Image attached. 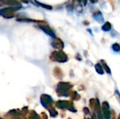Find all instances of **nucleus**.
<instances>
[{
    "instance_id": "1",
    "label": "nucleus",
    "mask_w": 120,
    "mask_h": 119,
    "mask_svg": "<svg viewBox=\"0 0 120 119\" xmlns=\"http://www.w3.org/2000/svg\"><path fill=\"white\" fill-rule=\"evenodd\" d=\"M73 86L68 82H59L57 85L56 91L60 97H69Z\"/></svg>"
},
{
    "instance_id": "2",
    "label": "nucleus",
    "mask_w": 120,
    "mask_h": 119,
    "mask_svg": "<svg viewBox=\"0 0 120 119\" xmlns=\"http://www.w3.org/2000/svg\"><path fill=\"white\" fill-rule=\"evenodd\" d=\"M51 60L59 63H65L68 61L67 54L63 50H54L50 55Z\"/></svg>"
},
{
    "instance_id": "3",
    "label": "nucleus",
    "mask_w": 120,
    "mask_h": 119,
    "mask_svg": "<svg viewBox=\"0 0 120 119\" xmlns=\"http://www.w3.org/2000/svg\"><path fill=\"white\" fill-rule=\"evenodd\" d=\"M40 102L41 105L46 108V109L51 105H53V99L52 97L49 95H46V94H43L41 95L40 97Z\"/></svg>"
},
{
    "instance_id": "4",
    "label": "nucleus",
    "mask_w": 120,
    "mask_h": 119,
    "mask_svg": "<svg viewBox=\"0 0 120 119\" xmlns=\"http://www.w3.org/2000/svg\"><path fill=\"white\" fill-rule=\"evenodd\" d=\"M101 110L105 119H110L112 117V113L110 109V105L107 101H105L101 105Z\"/></svg>"
},
{
    "instance_id": "5",
    "label": "nucleus",
    "mask_w": 120,
    "mask_h": 119,
    "mask_svg": "<svg viewBox=\"0 0 120 119\" xmlns=\"http://www.w3.org/2000/svg\"><path fill=\"white\" fill-rule=\"evenodd\" d=\"M6 116L10 119H27L25 116L22 114L21 111H19L18 109H13L8 112Z\"/></svg>"
},
{
    "instance_id": "6",
    "label": "nucleus",
    "mask_w": 120,
    "mask_h": 119,
    "mask_svg": "<svg viewBox=\"0 0 120 119\" xmlns=\"http://www.w3.org/2000/svg\"><path fill=\"white\" fill-rule=\"evenodd\" d=\"M51 46L53 48H55L56 50H62L64 48V43L63 42V41L60 39L55 38L51 41Z\"/></svg>"
},
{
    "instance_id": "7",
    "label": "nucleus",
    "mask_w": 120,
    "mask_h": 119,
    "mask_svg": "<svg viewBox=\"0 0 120 119\" xmlns=\"http://www.w3.org/2000/svg\"><path fill=\"white\" fill-rule=\"evenodd\" d=\"M20 8H21V6H9L8 8H4L2 9H0V15L3 16L6 13H15V11L20 10Z\"/></svg>"
},
{
    "instance_id": "8",
    "label": "nucleus",
    "mask_w": 120,
    "mask_h": 119,
    "mask_svg": "<svg viewBox=\"0 0 120 119\" xmlns=\"http://www.w3.org/2000/svg\"><path fill=\"white\" fill-rule=\"evenodd\" d=\"M39 28L42 30V31H44L46 34H48L49 36H51L52 38H53V39H55V38H56V34L54 33V32L48 26V25H39Z\"/></svg>"
},
{
    "instance_id": "9",
    "label": "nucleus",
    "mask_w": 120,
    "mask_h": 119,
    "mask_svg": "<svg viewBox=\"0 0 120 119\" xmlns=\"http://www.w3.org/2000/svg\"><path fill=\"white\" fill-rule=\"evenodd\" d=\"M70 101L59 100L55 103V106H56V107H57L60 109H68V108L70 105Z\"/></svg>"
},
{
    "instance_id": "10",
    "label": "nucleus",
    "mask_w": 120,
    "mask_h": 119,
    "mask_svg": "<svg viewBox=\"0 0 120 119\" xmlns=\"http://www.w3.org/2000/svg\"><path fill=\"white\" fill-rule=\"evenodd\" d=\"M94 110L96 112L97 119H103V113H102V110H101V107L100 105L99 100L98 99H96V107H95Z\"/></svg>"
},
{
    "instance_id": "11",
    "label": "nucleus",
    "mask_w": 120,
    "mask_h": 119,
    "mask_svg": "<svg viewBox=\"0 0 120 119\" xmlns=\"http://www.w3.org/2000/svg\"><path fill=\"white\" fill-rule=\"evenodd\" d=\"M0 3L10 6H21L20 2L16 0H0Z\"/></svg>"
},
{
    "instance_id": "12",
    "label": "nucleus",
    "mask_w": 120,
    "mask_h": 119,
    "mask_svg": "<svg viewBox=\"0 0 120 119\" xmlns=\"http://www.w3.org/2000/svg\"><path fill=\"white\" fill-rule=\"evenodd\" d=\"M18 22H41V23H45V21L44 20H32L30 18H19L16 19Z\"/></svg>"
},
{
    "instance_id": "13",
    "label": "nucleus",
    "mask_w": 120,
    "mask_h": 119,
    "mask_svg": "<svg viewBox=\"0 0 120 119\" xmlns=\"http://www.w3.org/2000/svg\"><path fill=\"white\" fill-rule=\"evenodd\" d=\"M53 75L55 77H56L58 79H62L63 77V74L62 70L59 67H55L53 69Z\"/></svg>"
},
{
    "instance_id": "14",
    "label": "nucleus",
    "mask_w": 120,
    "mask_h": 119,
    "mask_svg": "<svg viewBox=\"0 0 120 119\" xmlns=\"http://www.w3.org/2000/svg\"><path fill=\"white\" fill-rule=\"evenodd\" d=\"M47 109H48V111H49V114H50L51 117H52V118H56V117L58 115V112L56 111V109H55V107H54L53 105L50 106Z\"/></svg>"
},
{
    "instance_id": "15",
    "label": "nucleus",
    "mask_w": 120,
    "mask_h": 119,
    "mask_svg": "<svg viewBox=\"0 0 120 119\" xmlns=\"http://www.w3.org/2000/svg\"><path fill=\"white\" fill-rule=\"evenodd\" d=\"M95 70L100 75L104 74V72L105 71H104L103 67V66H102V65L101 63H96L95 65Z\"/></svg>"
},
{
    "instance_id": "16",
    "label": "nucleus",
    "mask_w": 120,
    "mask_h": 119,
    "mask_svg": "<svg viewBox=\"0 0 120 119\" xmlns=\"http://www.w3.org/2000/svg\"><path fill=\"white\" fill-rule=\"evenodd\" d=\"M28 119H41V116L34 110H31L28 114Z\"/></svg>"
},
{
    "instance_id": "17",
    "label": "nucleus",
    "mask_w": 120,
    "mask_h": 119,
    "mask_svg": "<svg viewBox=\"0 0 120 119\" xmlns=\"http://www.w3.org/2000/svg\"><path fill=\"white\" fill-rule=\"evenodd\" d=\"M70 96L71 97L72 100H75V101L79 100L80 98H81V96L78 94V93L77 91H75V90L71 91V93L70 94Z\"/></svg>"
},
{
    "instance_id": "18",
    "label": "nucleus",
    "mask_w": 120,
    "mask_h": 119,
    "mask_svg": "<svg viewBox=\"0 0 120 119\" xmlns=\"http://www.w3.org/2000/svg\"><path fill=\"white\" fill-rule=\"evenodd\" d=\"M94 18L97 20V21H98L99 22H103V20H104V19H103V15H102V14H101V12H96V13H95L94 14Z\"/></svg>"
},
{
    "instance_id": "19",
    "label": "nucleus",
    "mask_w": 120,
    "mask_h": 119,
    "mask_svg": "<svg viewBox=\"0 0 120 119\" xmlns=\"http://www.w3.org/2000/svg\"><path fill=\"white\" fill-rule=\"evenodd\" d=\"M101 62H102V64L101 65H102V66L103 67L104 71H105L108 74H112V72H111V69H110V67L107 65V63L104 60H101Z\"/></svg>"
},
{
    "instance_id": "20",
    "label": "nucleus",
    "mask_w": 120,
    "mask_h": 119,
    "mask_svg": "<svg viewBox=\"0 0 120 119\" xmlns=\"http://www.w3.org/2000/svg\"><path fill=\"white\" fill-rule=\"evenodd\" d=\"M112 28V25L109 22H106L103 26H102V30L104 32H108Z\"/></svg>"
},
{
    "instance_id": "21",
    "label": "nucleus",
    "mask_w": 120,
    "mask_h": 119,
    "mask_svg": "<svg viewBox=\"0 0 120 119\" xmlns=\"http://www.w3.org/2000/svg\"><path fill=\"white\" fill-rule=\"evenodd\" d=\"M68 110H69L70 112H73V113H75V112H77V109H75V107L74 106L73 102H72V101H70V105H69V107H68Z\"/></svg>"
},
{
    "instance_id": "22",
    "label": "nucleus",
    "mask_w": 120,
    "mask_h": 119,
    "mask_svg": "<svg viewBox=\"0 0 120 119\" xmlns=\"http://www.w3.org/2000/svg\"><path fill=\"white\" fill-rule=\"evenodd\" d=\"M96 99H94V98H92L89 101V106L91 109H94L95 107H96Z\"/></svg>"
},
{
    "instance_id": "23",
    "label": "nucleus",
    "mask_w": 120,
    "mask_h": 119,
    "mask_svg": "<svg viewBox=\"0 0 120 119\" xmlns=\"http://www.w3.org/2000/svg\"><path fill=\"white\" fill-rule=\"evenodd\" d=\"M112 48L115 52H120V45L117 43H115L112 46Z\"/></svg>"
},
{
    "instance_id": "24",
    "label": "nucleus",
    "mask_w": 120,
    "mask_h": 119,
    "mask_svg": "<svg viewBox=\"0 0 120 119\" xmlns=\"http://www.w3.org/2000/svg\"><path fill=\"white\" fill-rule=\"evenodd\" d=\"M35 2H36V3H37V4H38V5L41 6V7H43V8H46V9H48V10H51V9L53 8L51 6H49V5H46V4H42V3L39 2V1H35Z\"/></svg>"
},
{
    "instance_id": "25",
    "label": "nucleus",
    "mask_w": 120,
    "mask_h": 119,
    "mask_svg": "<svg viewBox=\"0 0 120 119\" xmlns=\"http://www.w3.org/2000/svg\"><path fill=\"white\" fill-rule=\"evenodd\" d=\"M83 112H84L86 115L90 114V110H89V109L88 107H85L83 108Z\"/></svg>"
},
{
    "instance_id": "26",
    "label": "nucleus",
    "mask_w": 120,
    "mask_h": 119,
    "mask_svg": "<svg viewBox=\"0 0 120 119\" xmlns=\"http://www.w3.org/2000/svg\"><path fill=\"white\" fill-rule=\"evenodd\" d=\"M76 11H78L79 13H81L82 11V6H81V4H78L76 6V8H75Z\"/></svg>"
},
{
    "instance_id": "27",
    "label": "nucleus",
    "mask_w": 120,
    "mask_h": 119,
    "mask_svg": "<svg viewBox=\"0 0 120 119\" xmlns=\"http://www.w3.org/2000/svg\"><path fill=\"white\" fill-rule=\"evenodd\" d=\"M41 116V119H48V116H47V114L45 112H42L41 114V116Z\"/></svg>"
},
{
    "instance_id": "28",
    "label": "nucleus",
    "mask_w": 120,
    "mask_h": 119,
    "mask_svg": "<svg viewBox=\"0 0 120 119\" xmlns=\"http://www.w3.org/2000/svg\"><path fill=\"white\" fill-rule=\"evenodd\" d=\"M115 95H116V97H117V98L118 99V100L120 101V93L117 90H115Z\"/></svg>"
},
{
    "instance_id": "29",
    "label": "nucleus",
    "mask_w": 120,
    "mask_h": 119,
    "mask_svg": "<svg viewBox=\"0 0 120 119\" xmlns=\"http://www.w3.org/2000/svg\"><path fill=\"white\" fill-rule=\"evenodd\" d=\"M75 58H76V60H77L79 61H81L82 60V58H81V56H80V55L79 53L77 54V55L75 56Z\"/></svg>"
},
{
    "instance_id": "30",
    "label": "nucleus",
    "mask_w": 120,
    "mask_h": 119,
    "mask_svg": "<svg viewBox=\"0 0 120 119\" xmlns=\"http://www.w3.org/2000/svg\"><path fill=\"white\" fill-rule=\"evenodd\" d=\"M91 119H97V117H96V114L95 113H94L91 116Z\"/></svg>"
},
{
    "instance_id": "31",
    "label": "nucleus",
    "mask_w": 120,
    "mask_h": 119,
    "mask_svg": "<svg viewBox=\"0 0 120 119\" xmlns=\"http://www.w3.org/2000/svg\"><path fill=\"white\" fill-rule=\"evenodd\" d=\"M91 3H93V4H94V3H96L97 1H98V0H89Z\"/></svg>"
},
{
    "instance_id": "32",
    "label": "nucleus",
    "mask_w": 120,
    "mask_h": 119,
    "mask_svg": "<svg viewBox=\"0 0 120 119\" xmlns=\"http://www.w3.org/2000/svg\"><path fill=\"white\" fill-rule=\"evenodd\" d=\"M16 1H18V0H16ZM20 1H21L22 2H23V3H28V0H20Z\"/></svg>"
},
{
    "instance_id": "33",
    "label": "nucleus",
    "mask_w": 120,
    "mask_h": 119,
    "mask_svg": "<svg viewBox=\"0 0 120 119\" xmlns=\"http://www.w3.org/2000/svg\"><path fill=\"white\" fill-rule=\"evenodd\" d=\"M83 3H84V5H86V3H87V0H82Z\"/></svg>"
},
{
    "instance_id": "34",
    "label": "nucleus",
    "mask_w": 120,
    "mask_h": 119,
    "mask_svg": "<svg viewBox=\"0 0 120 119\" xmlns=\"http://www.w3.org/2000/svg\"><path fill=\"white\" fill-rule=\"evenodd\" d=\"M77 1H79V2H81V1H82V0H77Z\"/></svg>"
},
{
    "instance_id": "35",
    "label": "nucleus",
    "mask_w": 120,
    "mask_h": 119,
    "mask_svg": "<svg viewBox=\"0 0 120 119\" xmlns=\"http://www.w3.org/2000/svg\"><path fill=\"white\" fill-rule=\"evenodd\" d=\"M120 119V114L119 115V116H118V119Z\"/></svg>"
},
{
    "instance_id": "36",
    "label": "nucleus",
    "mask_w": 120,
    "mask_h": 119,
    "mask_svg": "<svg viewBox=\"0 0 120 119\" xmlns=\"http://www.w3.org/2000/svg\"><path fill=\"white\" fill-rule=\"evenodd\" d=\"M0 119H4V118H1V117L0 116Z\"/></svg>"
},
{
    "instance_id": "37",
    "label": "nucleus",
    "mask_w": 120,
    "mask_h": 119,
    "mask_svg": "<svg viewBox=\"0 0 120 119\" xmlns=\"http://www.w3.org/2000/svg\"><path fill=\"white\" fill-rule=\"evenodd\" d=\"M1 6H2V4H0V8L1 7Z\"/></svg>"
},
{
    "instance_id": "38",
    "label": "nucleus",
    "mask_w": 120,
    "mask_h": 119,
    "mask_svg": "<svg viewBox=\"0 0 120 119\" xmlns=\"http://www.w3.org/2000/svg\"><path fill=\"white\" fill-rule=\"evenodd\" d=\"M70 119V118H69V119Z\"/></svg>"
},
{
    "instance_id": "39",
    "label": "nucleus",
    "mask_w": 120,
    "mask_h": 119,
    "mask_svg": "<svg viewBox=\"0 0 120 119\" xmlns=\"http://www.w3.org/2000/svg\"></svg>"
}]
</instances>
